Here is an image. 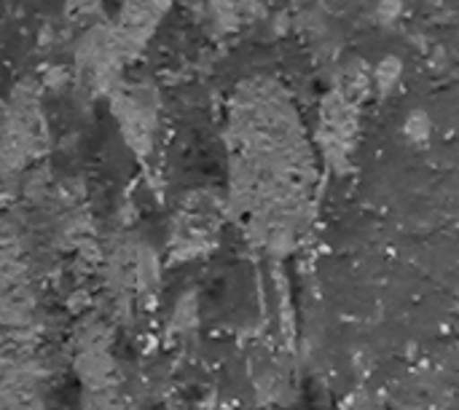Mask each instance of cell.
<instances>
[{"label": "cell", "mask_w": 459, "mask_h": 410, "mask_svg": "<svg viewBox=\"0 0 459 410\" xmlns=\"http://www.w3.org/2000/svg\"><path fill=\"white\" fill-rule=\"evenodd\" d=\"M234 191L250 209L293 220L317 183V156L293 97L274 81L245 83L231 107Z\"/></svg>", "instance_id": "cell-1"}]
</instances>
